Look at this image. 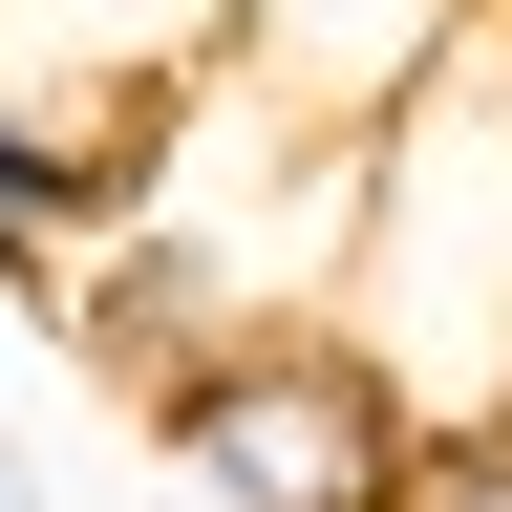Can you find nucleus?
I'll return each instance as SVG.
<instances>
[{
  "label": "nucleus",
  "instance_id": "obj_3",
  "mask_svg": "<svg viewBox=\"0 0 512 512\" xmlns=\"http://www.w3.org/2000/svg\"><path fill=\"white\" fill-rule=\"evenodd\" d=\"M448 43H470V0H235V64H256L299 128H384Z\"/></svg>",
  "mask_w": 512,
  "mask_h": 512
},
{
  "label": "nucleus",
  "instance_id": "obj_1",
  "mask_svg": "<svg viewBox=\"0 0 512 512\" xmlns=\"http://www.w3.org/2000/svg\"><path fill=\"white\" fill-rule=\"evenodd\" d=\"M320 320L427 427L512 406V0H470V43L363 128V235H342V299Z\"/></svg>",
  "mask_w": 512,
  "mask_h": 512
},
{
  "label": "nucleus",
  "instance_id": "obj_2",
  "mask_svg": "<svg viewBox=\"0 0 512 512\" xmlns=\"http://www.w3.org/2000/svg\"><path fill=\"white\" fill-rule=\"evenodd\" d=\"M150 448L214 512H406L427 491V406L342 342V320H235V342L150 406Z\"/></svg>",
  "mask_w": 512,
  "mask_h": 512
},
{
  "label": "nucleus",
  "instance_id": "obj_5",
  "mask_svg": "<svg viewBox=\"0 0 512 512\" xmlns=\"http://www.w3.org/2000/svg\"><path fill=\"white\" fill-rule=\"evenodd\" d=\"M0 512H64V491H43V448H22V363H0Z\"/></svg>",
  "mask_w": 512,
  "mask_h": 512
},
{
  "label": "nucleus",
  "instance_id": "obj_4",
  "mask_svg": "<svg viewBox=\"0 0 512 512\" xmlns=\"http://www.w3.org/2000/svg\"><path fill=\"white\" fill-rule=\"evenodd\" d=\"M128 192H150V107H43V86H0V256L107 235Z\"/></svg>",
  "mask_w": 512,
  "mask_h": 512
}]
</instances>
